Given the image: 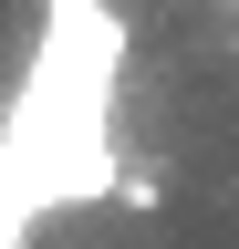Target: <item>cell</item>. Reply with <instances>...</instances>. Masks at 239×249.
<instances>
[{
    "label": "cell",
    "mask_w": 239,
    "mask_h": 249,
    "mask_svg": "<svg viewBox=\"0 0 239 249\" xmlns=\"http://www.w3.org/2000/svg\"><path fill=\"white\" fill-rule=\"evenodd\" d=\"M104 197H114V208H156V197H166V177H146V166H114V187H104Z\"/></svg>",
    "instance_id": "1"
}]
</instances>
